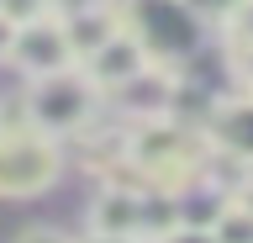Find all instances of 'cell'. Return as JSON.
I'll list each match as a JSON object with an SVG mask.
<instances>
[{
  "mask_svg": "<svg viewBox=\"0 0 253 243\" xmlns=\"http://www.w3.org/2000/svg\"><path fill=\"white\" fill-rule=\"evenodd\" d=\"M211 138L185 127L179 116H148V122H126V164H137L153 191L185 195L201 185Z\"/></svg>",
  "mask_w": 253,
  "mask_h": 243,
  "instance_id": "6da1fadb",
  "label": "cell"
},
{
  "mask_svg": "<svg viewBox=\"0 0 253 243\" xmlns=\"http://www.w3.org/2000/svg\"><path fill=\"white\" fill-rule=\"evenodd\" d=\"M100 100H106V90L84 74V64H74V69H58V74H42V80H27L21 116L32 127L53 132V138H79L100 116Z\"/></svg>",
  "mask_w": 253,
  "mask_h": 243,
  "instance_id": "7a4b0ae2",
  "label": "cell"
},
{
  "mask_svg": "<svg viewBox=\"0 0 253 243\" xmlns=\"http://www.w3.org/2000/svg\"><path fill=\"white\" fill-rule=\"evenodd\" d=\"M63 169V148L53 132L21 122H0V195H42Z\"/></svg>",
  "mask_w": 253,
  "mask_h": 243,
  "instance_id": "3957f363",
  "label": "cell"
},
{
  "mask_svg": "<svg viewBox=\"0 0 253 243\" xmlns=\"http://www.w3.org/2000/svg\"><path fill=\"white\" fill-rule=\"evenodd\" d=\"M11 64L27 74V80H42V74H58V69H74V43H69V27L63 16H37V21H21L16 27V48H11Z\"/></svg>",
  "mask_w": 253,
  "mask_h": 243,
  "instance_id": "277c9868",
  "label": "cell"
},
{
  "mask_svg": "<svg viewBox=\"0 0 253 243\" xmlns=\"http://www.w3.org/2000/svg\"><path fill=\"white\" fill-rule=\"evenodd\" d=\"M153 58H158V53H153V43L142 37V27H137V21H126L122 32L106 43V48H95L90 58H84V74H90L106 96H116V90H122V85H132L142 69L153 64Z\"/></svg>",
  "mask_w": 253,
  "mask_h": 243,
  "instance_id": "5b68a950",
  "label": "cell"
},
{
  "mask_svg": "<svg viewBox=\"0 0 253 243\" xmlns=\"http://www.w3.org/2000/svg\"><path fill=\"white\" fill-rule=\"evenodd\" d=\"M206 138H211V148L253 164V90H232V96L211 100V111H206Z\"/></svg>",
  "mask_w": 253,
  "mask_h": 243,
  "instance_id": "8992f818",
  "label": "cell"
},
{
  "mask_svg": "<svg viewBox=\"0 0 253 243\" xmlns=\"http://www.w3.org/2000/svg\"><path fill=\"white\" fill-rule=\"evenodd\" d=\"M142 211H148V191L116 185L106 180L90 201V233H116V238H137L142 243Z\"/></svg>",
  "mask_w": 253,
  "mask_h": 243,
  "instance_id": "52a82bcc",
  "label": "cell"
},
{
  "mask_svg": "<svg viewBox=\"0 0 253 243\" xmlns=\"http://www.w3.org/2000/svg\"><path fill=\"white\" fill-rule=\"evenodd\" d=\"M126 11L122 5H111V0H95V5H84V11H74V16H63V27H69V43H74V58L84 64L95 48H106L111 37L126 27Z\"/></svg>",
  "mask_w": 253,
  "mask_h": 243,
  "instance_id": "ba28073f",
  "label": "cell"
},
{
  "mask_svg": "<svg viewBox=\"0 0 253 243\" xmlns=\"http://www.w3.org/2000/svg\"><path fill=\"white\" fill-rule=\"evenodd\" d=\"M211 238L216 243H253V206H243L237 195H227V201H216V211H211Z\"/></svg>",
  "mask_w": 253,
  "mask_h": 243,
  "instance_id": "9c48e42d",
  "label": "cell"
},
{
  "mask_svg": "<svg viewBox=\"0 0 253 243\" xmlns=\"http://www.w3.org/2000/svg\"><path fill=\"white\" fill-rule=\"evenodd\" d=\"M227 74L237 90H253V43H227Z\"/></svg>",
  "mask_w": 253,
  "mask_h": 243,
  "instance_id": "30bf717a",
  "label": "cell"
},
{
  "mask_svg": "<svg viewBox=\"0 0 253 243\" xmlns=\"http://www.w3.org/2000/svg\"><path fill=\"white\" fill-rule=\"evenodd\" d=\"M221 43H253V0H237V11L221 21Z\"/></svg>",
  "mask_w": 253,
  "mask_h": 243,
  "instance_id": "8fae6325",
  "label": "cell"
},
{
  "mask_svg": "<svg viewBox=\"0 0 253 243\" xmlns=\"http://www.w3.org/2000/svg\"><path fill=\"white\" fill-rule=\"evenodd\" d=\"M179 11H190V16H201V21H211V27H221V21L237 11V0H174Z\"/></svg>",
  "mask_w": 253,
  "mask_h": 243,
  "instance_id": "7c38bea8",
  "label": "cell"
},
{
  "mask_svg": "<svg viewBox=\"0 0 253 243\" xmlns=\"http://www.w3.org/2000/svg\"><path fill=\"white\" fill-rule=\"evenodd\" d=\"M47 11H53V0H0V16H11L16 27H21V21L47 16Z\"/></svg>",
  "mask_w": 253,
  "mask_h": 243,
  "instance_id": "4fadbf2b",
  "label": "cell"
},
{
  "mask_svg": "<svg viewBox=\"0 0 253 243\" xmlns=\"http://www.w3.org/2000/svg\"><path fill=\"white\" fill-rule=\"evenodd\" d=\"M16 243H74L69 238V233H58V227H21V233H16Z\"/></svg>",
  "mask_w": 253,
  "mask_h": 243,
  "instance_id": "5bb4252c",
  "label": "cell"
},
{
  "mask_svg": "<svg viewBox=\"0 0 253 243\" xmlns=\"http://www.w3.org/2000/svg\"><path fill=\"white\" fill-rule=\"evenodd\" d=\"M164 243H216V238H211V227H195V222H185L179 233H169Z\"/></svg>",
  "mask_w": 253,
  "mask_h": 243,
  "instance_id": "9a60e30c",
  "label": "cell"
},
{
  "mask_svg": "<svg viewBox=\"0 0 253 243\" xmlns=\"http://www.w3.org/2000/svg\"><path fill=\"white\" fill-rule=\"evenodd\" d=\"M11 48H16V21L0 16V64H11Z\"/></svg>",
  "mask_w": 253,
  "mask_h": 243,
  "instance_id": "2e32d148",
  "label": "cell"
},
{
  "mask_svg": "<svg viewBox=\"0 0 253 243\" xmlns=\"http://www.w3.org/2000/svg\"><path fill=\"white\" fill-rule=\"evenodd\" d=\"M79 243H137V238H116V233H84Z\"/></svg>",
  "mask_w": 253,
  "mask_h": 243,
  "instance_id": "e0dca14e",
  "label": "cell"
},
{
  "mask_svg": "<svg viewBox=\"0 0 253 243\" xmlns=\"http://www.w3.org/2000/svg\"><path fill=\"white\" fill-rule=\"evenodd\" d=\"M237 201H243V206H253V169H248V180H243V191H237Z\"/></svg>",
  "mask_w": 253,
  "mask_h": 243,
  "instance_id": "ac0fdd59",
  "label": "cell"
}]
</instances>
